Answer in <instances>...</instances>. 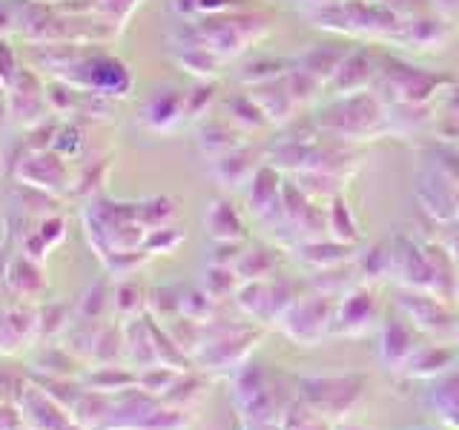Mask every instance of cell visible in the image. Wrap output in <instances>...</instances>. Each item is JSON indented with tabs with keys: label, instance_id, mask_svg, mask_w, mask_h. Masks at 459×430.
Returning <instances> with one entry per match:
<instances>
[{
	"label": "cell",
	"instance_id": "4fadbf2b",
	"mask_svg": "<svg viewBox=\"0 0 459 430\" xmlns=\"http://www.w3.org/2000/svg\"><path fill=\"white\" fill-rule=\"evenodd\" d=\"M138 121L150 129V133H172L184 121V92L164 86L155 90L147 100L141 104Z\"/></svg>",
	"mask_w": 459,
	"mask_h": 430
},
{
	"label": "cell",
	"instance_id": "7c38bea8",
	"mask_svg": "<svg viewBox=\"0 0 459 430\" xmlns=\"http://www.w3.org/2000/svg\"><path fill=\"white\" fill-rule=\"evenodd\" d=\"M247 207L253 215H258L262 221H273L281 215V176L273 164H264L253 172V178L247 181Z\"/></svg>",
	"mask_w": 459,
	"mask_h": 430
},
{
	"label": "cell",
	"instance_id": "6da1fadb",
	"mask_svg": "<svg viewBox=\"0 0 459 430\" xmlns=\"http://www.w3.org/2000/svg\"><path fill=\"white\" fill-rule=\"evenodd\" d=\"M316 126L333 138H373L387 129V115L382 100L373 92H353L339 95L333 104H327L316 115Z\"/></svg>",
	"mask_w": 459,
	"mask_h": 430
},
{
	"label": "cell",
	"instance_id": "9f6ffc18",
	"mask_svg": "<svg viewBox=\"0 0 459 430\" xmlns=\"http://www.w3.org/2000/svg\"><path fill=\"white\" fill-rule=\"evenodd\" d=\"M454 221L459 224V201H456V215H454Z\"/></svg>",
	"mask_w": 459,
	"mask_h": 430
},
{
	"label": "cell",
	"instance_id": "8992f818",
	"mask_svg": "<svg viewBox=\"0 0 459 430\" xmlns=\"http://www.w3.org/2000/svg\"><path fill=\"white\" fill-rule=\"evenodd\" d=\"M12 181L38 186V190H47V193H55V195L72 190L69 161L64 155H57L55 150L23 155V161L12 172Z\"/></svg>",
	"mask_w": 459,
	"mask_h": 430
},
{
	"label": "cell",
	"instance_id": "e0dca14e",
	"mask_svg": "<svg viewBox=\"0 0 459 430\" xmlns=\"http://www.w3.org/2000/svg\"><path fill=\"white\" fill-rule=\"evenodd\" d=\"M9 207L12 212L26 215V219H47V215L61 212V198L55 193L38 190V186H29L21 181H12L9 186Z\"/></svg>",
	"mask_w": 459,
	"mask_h": 430
},
{
	"label": "cell",
	"instance_id": "6f0895ef",
	"mask_svg": "<svg viewBox=\"0 0 459 430\" xmlns=\"http://www.w3.org/2000/svg\"><path fill=\"white\" fill-rule=\"evenodd\" d=\"M35 4H52V0H35Z\"/></svg>",
	"mask_w": 459,
	"mask_h": 430
},
{
	"label": "cell",
	"instance_id": "7dc6e473",
	"mask_svg": "<svg viewBox=\"0 0 459 430\" xmlns=\"http://www.w3.org/2000/svg\"><path fill=\"white\" fill-rule=\"evenodd\" d=\"M69 322V307L66 305H47L38 310V333L40 336H55L61 333Z\"/></svg>",
	"mask_w": 459,
	"mask_h": 430
},
{
	"label": "cell",
	"instance_id": "11a10c76",
	"mask_svg": "<svg viewBox=\"0 0 459 430\" xmlns=\"http://www.w3.org/2000/svg\"><path fill=\"white\" fill-rule=\"evenodd\" d=\"M6 267H9V262H6V255L0 253V281H6Z\"/></svg>",
	"mask_w": 459,
	"mask_h": 430
},
{
	"label": "cell",
	"instance_id": "f35d334b",
	"mask_svg": "<svg viewBox=\"0 0 459 430\" xmlns=\"http://www.w3.org/2000/svg\"><path fill=\"white\" fill-rule=\"evenodd\" d=\"M181 241H184V233L178 227H172V224L155 227L147 233V238H143V253L147 255H169V253H176V247Z\"/></svg>",
	"mask_w": 459,
	"mask_h": 430
},
{
	"label": "cell",
	"instance_id": "c3c4849f",
	"mask_svg": "<svg viewBox=\"0 0 459 430\" xmlns=\"http://www.w3.org/2000/svg\"><path fill=\"white\" fill-rule=\"evenodd\" d=\"M18 72H21L18 52L9 47L6 38H0V83L9 90V86L14 83V78H18Z\"/></svg>",
	"mask_w": 459,
	"mask_h": 430
},
{
	"label": "cell",
	"instance_id": "ac0fdd59",
	"mask_svg": "<svg viewBox=\"0 0 459 430\" xmlns=\"http://www.w3.org/2000/svg\"><path fill=\"white\" fill-rule=\"evenodd\" d=\"M250 95H253L255 104L262 107V112L267 115V121H273V124L287 121L296 112V107H299L293 92H290V83H287V75L253 86Z\"/></svg>",
	"mask_w": 459,
	"mask_h": 430
},
{
	"label": "cell",
	"instance_id": "d590c367",
	"mask_svg": "<svg viewBox=\"0 0 459 430\" xmlns=\"http://www.w3.org/2000/svg\"><path fill=\"white\" fill-rule=\"evenodd\" d=\"M212 100H215V83L195 81L193 90L184 92V121H201L210 112Z\"/></svg>",
	"mask_w": 459,
	"mask_h": 430
},
{
	"label": "cell",
	"instance_id": "44dd1931",
	"mask_svg": "<svg viewBox=\"0 0 459 430\" xmlns=\"http://www.w3.org/2000/svg\"><path fill=\"white\" fill-rule=\"evenodd\" d=\"M456 362V353L442 348V344H420L416 353L408 358V376L413 379H439Z\"/></svg>",
	"mask_w": 459,
	"mask_h": 430
},
{
	"label": "cell",
	"instance_id": "52a82bcc",
	"mask_svg": "<svg viewBox=\"0 0 459 430\" xmlns=\"http://www.w3.org/2000/svg\"><path fill=\"white\" fill-rule=\"evenodd\" d=\"M394 301L420 333L439 336V333H445V327L454 322L448 307L442 305V298L430 290H411V287H402Z\"/></svg>",
	"mask_w": 459,
	"mask_h": 430
},
{
	"label": "cell",
	"instance_id": "ab89813d",
	"mask_svg": "<svg viewBox=\"0 0 459 430\" xmlns=\"http://www.w3.org/2000/svg\"><path fill=\"white\" fill-rule=\"evenodd\" d=\"M184 427H186V416H184L181 408H161V405H155L138 422L135 430H184Z\"/></svg>",
	"mask_w": 459,
	"mask_h": 430
},
{
	"label": "cell",
	"instance_id": "d4e9b609",
	"mask_svg": "<svg viewBox=\"0 0 459 430\" xmlns=\"http://www.w3.org/2000/svg\"><path fill=\"white\" fill-rule=\"evenodd\" d=\"M351 49H339V47H316L307 55L299 57V69H305L307 75H313L322 86L330 83V78L336 75V69L342 66V61L348 57Z\"/></svg>",
	"mask_w": 459,
	"mask_h": 430
},
{
	"label": "cell",
	"instance_id": "2e32d148",
	"mask_svg": "<svg viewBox=\"0 0 459 430\" xmlns=\"http://www.w3.org/2000/svg\"><path fill=\"white\" fill-rule=\"evenodd\" d=\"M373 313H377V301H373L370 290L359 287V290H351L342 298V305L333 313V330L339 333H362L368 330Z\"/></svg>",
	"mask_w": 459,
	"mask_h": 430
},
{
	"label": "cell",
	"instance_id": "681fc988",
	"mask_svg": "<svg viewBox=\"0 0 459 430\" xmlns=\"http://www.w3.org/2000/svg\"><path fill=\"white\" fill-rule=\"evenodd\" d=\"M241 0H198V14H224L238 12Z\"/></svg>",
	"mask_w": 459,
	"mask_h": 430
},
{
	"label": "cell",
	"instance_id": "db71d44e",
	"mask_svg": "<svg viewBox=\"0 0 459 430\" xmlns=\"http://www.w3.org/2000/svg\"><path fill=\"white\" fill-rule=\"evenodd\" d=\"M442 244H445V250H448L451 262H454V264H456V270H459V233H454V238L442 241Z\"/></svg>",
	"mask_w": 459,
	"mask_h": 430
},
{
	"label": "cell",
	"instance_id": "f6af8a7d",
	"mask_svg": "<svg viewBox=\"0 0 459 430\" xmlns=\"http://www.w3.org/2000/svg\"><path fill=\"white\" fill-rule=\"evenodd\" d=\"M107 305H109V293H107V284L100 281V284L90 287V290L83 293V298L78 301V315L83 322H95Z\"/></svg>",
	"mask_w": 459,
	"mask_h": 430
},
{
	"label": "cell",
	"instance_id": "9c48e42d",
	"mask_svg": "<svg viewBox=\"0 0 459 430\" xmlns=\"http://www.w3.org/2000/svg\"><path fill=\"white\" fill-rule=\"evenodd\" d=\"M394 276H402V287L411 290H430L434 293V267L425 253V244L399 236L394 244Z\"/></svg>",
	"mask_w": 459,
	"mask_h": 430
},
{
	"label": "cell",
	"instance_id": "836d02e7",
	"mask_svg": "<svg viewBox=\"0 0 459 430\" xmlns=\"http://www.w3.org/2000/svg\"><path fill=\"white\" fill-rule=\"evenodd\" d=\"M227 112L236 129H258L267 124V115L253 100V95H233L227 100Z\"/></svg>",
	"mask_w": 459,
	"mask_h": 430
},
{
	"label": "cell",
	"instance_id": "1f68e13d",
	"mask_svg": "<svg viewBox=\"0 0 459 430\" xmlns=\"http://www.w3.org/2000/svg\"><path fill=\"white\" fill-rule=\"evenodd\" d=\"M138 221L147 227V229H155V227H164L176 219L178 212V201L169 198V195H152V198H143L138 201Z\"/></svg>",
	"mask_w": 459,
	"mask_h": 430
},
{
	"label": "cell",
	"instance_id": "603a6c76",
	"mask_svg": "<svg viewBox=\"0 0 459 430\" xmlns=\"http://www.w3.org/2000/svg\"><path fill=\"white\" fill-rule=\"evenodd\" d=\"M353 244H342V241H327V238H307L299 244V258L310 267H336L351 258Z\"/></svg>",
	"mask_w": 459,
	"mask_h": 430
},
{
	"label": "cell",
	"instance_id": "83f0119b",
	"mask_svg": "<svg viewBox=\"0 0 459 430\" xmlns=\"http://www.w3.org/2000/svg\"><path fill=\"white\" fill-rule=\"evenodd\" d=\"M176 64L186 72V75H195L198 81H207L219 72L221 57L215 55L210 47H184V49H176Z\"/></svg>",
	"mask_w": 459,
	"mask_h": 430
},
{
	"label": "cell",
	"instance_id": "4316f807",
	"mask_svg": "<svg viewBox=\"0 0 459 430\" xmlns=\"http://www.w3.org/2000/svg\"><path fill=\"white\" fill-rule=\"evenodd\" d=\"M276 264H279V258L270 247H253V250L238 255L233 270L241 281H264L276 272Z\"/></svg>",
	"mask_w": 459,
	"mask_h": 430
},
{
	"label": "cell",
	"instance_id": "f546056e",
	"mask_svg": "<svg viewBox=\"0 0 459 430\" xmlns=\"http://www.w3.org/2000/svg\"><path fill=\"white\" fill-rule=\"evenodd\" d=\"M112 305L118 310L121 319L133 322L143 313V307L150 305V293L135 281H121V284H115V290H112Z\"/></svg>",
	"mask_w": 459,
	"mask_h": 430
},
{
	"label": "cell",
	"instance_id": "484cf974",
	"mask_svg": "<svg viewBox=\"0 0 459 430\" xmlns=\"http://www.w3.org/2000/svg\"><path fill=\"white\" fill-rule=\"evenodd\" d=\"M430 401H434L439 419L448 427L459 430V370H448L445 376H439L434 393H430Z\"/></svg>",
	"mask_w": 459,
	"mask_h": 430
},
{
	"label": "cell",
	"instance_id": "f5cc1de1",
	"mask_svg": "<svg viewBox=\"0 0 459 430\" xmlns=\"http://www.w3.org/2000/svg\"><path fill=\"white\" fill-rule=\"evenodd\" d=\"M9 121H12V115H9V90L0 83V135H4V129H6Z\"/></svg>",
	"mask_w": 459,
	"mask_h": 430
},
{
	"label": "cell",
	"instance_id": "d6a6232c",
	"mask_svg": "<svg viewBox=\"0 0 459 430\" xmlns=\"http://www.w3.org/2000/svg\"><path fill=\"white\" fill-rule=\"evenodd\" d=\"M448 35H445L442 21H434V18H416L413 23L405 26V35H402V40L411 43L413 49H434Z\"/></svg>",
	"mask_w": 459,
	"mask_h": 430
},
{
	"label": "cell",
	"instance_id": "74e56055",
	"mask_svg": "<svg viewBox=\"0 0 459 430\" xmlns=\"http://www.w3.org/2000/svg\"><path fill=\"white\" fill-rule=\"evenodd\" d=\"M107 172L109 164L107 161H92L86 164L75 178H72V193L83 195V198H98V193L104 190V181H107Z\"/></svg>",
	"mask_w": 459,
	"mask_h": 430
},
{
	"label": "cell",
	"instance_id": "680465c9",
	"mask_svg": "<svg viewBox=\"0 0 459 430\" xmlns=\"http://www.w3.org/2000/svg\"><path fill=\"white\" fill-rule=\"evenodd\" d=\"M456 341H459V322H456Z\"/></svg>",
	"mask_w": 459,
	"mask_h": 430
},
{
	"label": "cell",
	"instance_id": "3957f363",
	"mask_svg": "<svg viewBox=\"0 0 459 430\" xmlns=\"http://www.w3.org/2000/svg\"><path fill=\"white\" fill-rule=\"evenodd\" d=\"M362 376H330V379H305L301 382V401L322 419H342L359 396H362Z\"/></svg>",
	"mask_w": 459,
	"mask_h": 430
},
{
	"label": "cell",
	"instance_id": "b9f144b4",
	"mask_svg": "<svg viewBox=\"0 0 459 430\" xmlns=\"http://www.w3.org/2000/svg\"><path fill=\"white\" fill-rule=\"evenodd\" d=\"M83 143H86V138H83L81 124H75V121H61V129H57L52 150H55L57 155H64L66 161H72V158H78V155H81Z\"/></svg>",
	"mask_w": 459,
	"mask_h": 430
},
{
	"label": "cell",
	"instance_id": "60d3db41",
	"mask_svg": "<svg viewBox=\"0 0 459 430\" xmlns=\"http://www.w3.org/2000/svg\"><path fill=\"white\" fill-rule=\"evenodd\" d=\"M284 66H287L284 61H267V57H262V61H250V64H244V69L238 72V81L250 83V86L276 81V78H281V75L290 72V69H284Z\"/></svg>",
	"mask_w": 459,
	"mask_h": 430
},
{
	"label": "cell",
	"instance_id": "30bf717a",
	"mask_svg": "<svg viewBox=\"0 0 459 430\" xmlns=\"http://www.w3.org/2000/svg\"><path fill=\"white\" fill-rule=\"evenodd\" d=\"M416 198H420L422 210L428 215H434L437 221H454L459 193L445 178V172L439 167L422 169V176L416 178Z\"/></svg>",
	"mask_w": 459,
	"mask_h": 430
},
{
	"label": "cell",
	"instance_id": "816d5d0a",
	"mask_svg": "<svg viewBox=\"0 0 459 430\" xmlns=\"http://www.w3.org/2000/svg\"><path fill=\"white\" fill-rule=\"evenodd\" d=\"M18 26V18H14V6L0 4V38H6L9 32H14Z\"/></svg>",
	"mask_w": 459,
	"mask_h": 430
},
{
	"label": "cell",
	"instance_id": "5bb4252c",
	"mask_svg": "<svg viewBox=\"0 0 459 430\" xmlns=\"http://www.w3.org/2000/svg\"><path fill=\"white\" fill-rule=\"evenodd\" d=\"M373 78H377V64H373V55L368 49H351L327 86H330V92L339 98V95L365 92Z\"/></svg>",
	"mask_w": 459,
	"mask_h": 430
},
{
	"label": "cell",
	"instance_id": "cb8c5ba5",
	"mask_svg": "<svg viewBox=\"0 0 459 430\" xmlns=\"http://www.w3.org/2000/svg\"><path fill=\"white\" fill-rule=\"evenodd\" d=\"M198 147L207 158H221L230 150L238 147V129H233L227 121H204L198 126Z\"/></svg>",
	"mask_w": 459,
	"mask_h": 430
},
{
	"label": "cell",
	"instance_id": "9a60e30c",
	"mask_svg": "<svg viewBox=\"0 0 459 430\" xmlns=\"http://www.w3.org/2000/svg\"><path fill=\"white\" fill-rule=\"evenodd\" d=\"M204 227L215 244H238L247 236V227H244L241 215L236 207L230 204L227 198H212L204 212Z\"/></svg>",
	"mask_w": 459,
	"mask_h": 430
},
{
	"label": "cell",
	"instance_id": "277c9868",
	"mask_svg": "<svg viewBox=\"0 0 459 430\" xmlns=\"http://www.w3.org/2000/svg\"><path fill=\"white\" fill-rule=\"evenodd\" d=\"M382 81L387 83V90H391L394 100H399V104H405V107L428 104V100L434 98L439 90H445V86L454 83L451 78L437 75V72H428V69L402 64V61L387 64V69L382 72Z\"/></svg>",
	"mask_w": 459,
	"mask_h": 430
},
{
	"label": "cell",
	"instance_id": "8d00e7d4",
	"mask_svg": "<svg viewBox=\"0 0 459 430\" xmlns=\"http://www.w3.org/2000/svg\"><path fill=\"white\" fill-rule=\"evenodd\" d=\"M181 370H172L167 365H155V367H143V373H138V387L150 396H167L169 387L178 382Z\"/></svg>",
	"mask_w": 459,
	"mask_h": 430
},
{
	"label": "cell",
	"instance_id": "8fae6325",
	"mask_svg": "<svg viewBox=\"0 0 459 430\" xmlns=\"http://www.w3.org/2000/svg\"><path fill=\"white\" fill-rule=\"evenodd\" d=\"M416 348H420V330L408 319L394 315L379 327V358L387 367H405Z\"/></svg>",
	"mask_w": 459,
	"mask_h": 430
},
{
	"label": "cell",
	"instance_id": "f1b7e54d",
	"mask_svg": "<svg viewBox=\"0 0 459 430\" xmlns=\"http://www.w3.org/2000/svg\"><path fill=\"white\" fill-rule=\"evenodd\" d=\"M86 384H90V391H98V393H121V391H129V387L138 384V373H129L124 367H112V365H100L98 370H92L90 376H86Z\"/></svg>",
	"mask_w": 459,
	"mask_h": 430
},
{
	"label": "cell",
	"instance_id": "bcb514c9",
	"mask_svg": "<svg viewBox=\"0 0 459 430\" xmlns=\"http://www.w3.org/2000/svg\"><path fill=\"white\" fill-rule=\"evenodd\" d=\"M35 236L43 241V247H47V250L57 247V244L66 238V219H64L61 212L47 215V219H40L35 224Z\"/></svg>",
	"mask_w": 459,
	"mask_h": 430
},
{
	"label": "cell",
	"instance_id": "7bdbcfd3",
	"mask_svg": "<svg viewBox=\"0 0 459 430\" xmlns=\"http://www.w3.org/2000/svg\"><path fill=\"white\" fill-rule=\"evenodd\" d=\"M394 270V247H387V244H377V247H370L362 258V272L368 279H385L391 276Z\"/></svg>",
	"mask_w": 459,
	"mask_h": 430
},
{
	"label": "cell",
	"instance_id": "f907efd6",
	"mask_svg": "<svg viewBox=\"0 0 459 430\" xmlns=\"http://www.w3.org/2000/svg\"><path fill=\"white\" fill-rule=\"evenodd\" d=\"M169 9L176 12L181 21H190L198 14V0H169Z\"/></svg>",
	"mask_w": 459,
	"mask_h": 430
},
{
	"label": "cell",
	"instance_id": "ffe728a7",
	"mask_svg": "<svg viewBox=\"0 0 459 430\" xmlns=\"http://www.w3.org/2000/svg\"><path fill=\"white\" fill-rule=\"evenodd\" d=\"M255 169L258 167H255V150L253 147H236V150H230L227 155L212 161L215 181H219L221 186H230V190L247 184Z\"/></svg>",
	"mask_w": 459,
	"mask_h": 430
},
{
	"label": "cell",
	"instance_id": "7a4b0ae2",
	"mask_svg": "<svg viewBox=\"0 0 459 430\" xmlns=\"http://www.w3.org/2000/svg\"><path fill=\"white\" fill-rule=\"evenodd\" d=\"M201 29L207 47L221 57H233L238 52L247 49V43H253L258 35L264 32V21L258 14L247 12H224V14H204L201 21H195Z\"/></svg>",
	"mask_w": 459,
	"mask_h": 430
},
{
	"label": "cell",
	"instance_id": "ba28073f",
	"mask_svg": "<svg viewBox=\"0 0 459 430\" xmlns=\"http://www.w3.org/2000/svg\"><path fill=\"white\" fill-rule=\"evenodd\" d=\"M281 322H284V330L296 341H307V344L319 341L327 330L333 327V322H330V305L325 296L293 301V305L281 313Z\"/></svg>",
	"mask_w": 459,
	"mask_h": 430
},
{
	"label": "cell",
	"instance_id": "d6986e66",
	"mask_svg": "<svg viewBox=\"0 0 459 430\" xmlns=\"http://www.w3.org/2000/svg\"><path fill=\"white\" fill-rule=\"evenodd\" d=\"M6 287L18 296L21 301H35L43 296L47 290V276H43V267L40 262L29 255H21V258H12L9 267H6Z\"/></svg>",
	"mask_w": 459,
	"mask_h": 430
},
{
	"label": "cell",
	"instance_id": "5b68a950",
	"mask_svg": "<svg viewBox=\"0 0 459 430\" xmlns=\"http://www.w3.org/2000/svg\"><path fill=\"white\" fill-rule=\"evenodd\" d=\"M9 115L12 124L23 129H32L52 115L47 100V78L35 66H21L18 78L9 86Z\"/></svg>",
	"mask_w": 459,
	"mask_h": 430
},
{
	"label": "cell",
	"instance_id": "ee69618b",
	"mask_svg": "<svg viewBox=\"0 0 459 430\" xmlns=\"http://www.w3.org/2000/svg\"><path fill=\"white\" fill-rule=\"evenodd\" d=\"M212 313V298L204 290H193V293H181V315L190 322L207 324Z\"/></svg>",
	"mask_w": 459,
	"mask_h": 430
},
{
	"label": "cell",
	"instance_id": "e575fe53",
	"mask_svg": "<svg viewBox=\"0 0 459 430\" xmlns=\"http://www.w3.org/2000/svg\"><path fill=\"white\" fill-rule=\"evenodd\" d=\"M238 276L233 267H224V264H210L204 270V281H201V290H204L210 298H227V296H236L238 290Z\"/></svg>",
	"mask_w": 459,
	"mask_h": 430
},
{
	"label": "cell",
	"instance_id": "7402d4cb",
	"mask_svg": "<svg viewBox=\"0 0 459 430\" xmlns=\"http://www.w3.org/2000/svg\"><path fill=\"white\" fill-rule=\"evenodd\" d=\"M253 341H255V333H236V330H230L221 339L204 341V353L210 362H215L219 367H236L247 358Z\"/></svg>",
	"mask_w": 459,
	"mask_h": 430
},
{
	"label": "cell",
	"instance_id": "4dcf8cb0",
	"mask_svg": "<svg viewBox=\"0 0 459 430\" xmlns=\"http://www.w3.org/2000/svg\"><path fill=\"white\" fill-rule=\"evenodd\" d=\"M325 212H327V229H330V236H333L336 241L353 244L359 238V227L353 221V212H351L348 204H344L342 195L330 198V204L325 207Z\"/></svg>",
	"mask_w": 459,
	"mask_h": 430
}]
</instances>
